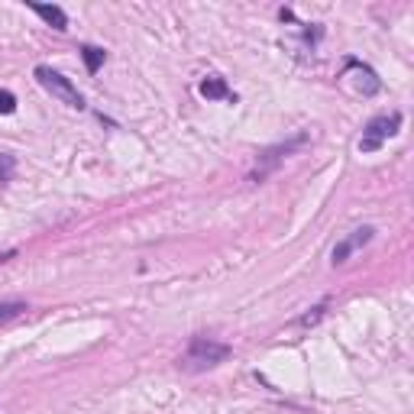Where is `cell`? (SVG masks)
<instances>
[{
    "label": "cell",
    "mask_w": 414,
    "mask_h": 414,
    "mask_svg": "<svg viewBox=\"0 0 414 414\" xmlns=\"http://www.w3.org/2000/svg\"><path fill=\"white\" fill-rule=\"evenodd\" d=\"M227 356H230V346H227V343H217V340H211V337H194L182 356V366L192 369V372H201V369L220 366Z\"/></svg>",
    "instance_id": "cell-1"
},
{
    "label": "cell",
    "mask_w": 414,
    "mask_h": 414,
    "mask_svg": "<svg viewBox=\"0 0 414 414\" xmlns=\"http://www.w3.org/2000/svg\"><path fill=\"white\" fill-rule=\"evenodd\" d=\"M36 81H39V84H42V88H46L52 97H58V101L68 104V107H75V111H81V107H84V97H81V91L75 88V84L65 78V75H58L56 68H49V65H39V68H36Z\"/></svg>",
    "instance_id": "cell-2"
},
{
    "label": "cell",
    "mask_w": 414,
    "mask_h": 414,
    "mask_svg": "<svg viewBox=\"0 0 414 414\" xmlns=\"http://www.w3.org/2000/svg\"><path fill=\"white\" fill-rule=\"evenodd\" d=\"M401 127V113L391 111V113H379V117H372L366 123V130H363V139H359V149L363 152H375L382 149V143L389 139V136H395Z\"/></svg>",
    "instance_id": "cell-3"
},
{
    "label": "cell",
    "mask_w": 414,
    "mask_h": 414,
    "mask_svg": "<svg viewBox=\"0 0 414 414\" xmlns=\"http://www.w3.org/2000/svg\"><path fill=\"white\" fill-rule=\"evenodd\" d=\"M308 143V136L304 133H298L295 139H288V143H279V146H269V149L259 156V162H256V168H253V182H263V178H269L275 168H279V162L282 159H288L291 152L298 149V146H304Z\"/></svg>",
    "instance_id": "cell-4"
},
{
    "label": "cell",
    "mask_w": 414,
    "mask_h": 414,
    "mask_svg": "<svg viewBox=\"0 0 414 414\" xmlns=\"http://www.w3.org/2000/svg\"><path fill=\"white\" fill-rule=\"evenodd\" d=\"M372 237H375V227H359V230H353L350 237L340 239V243L334 246V256H330V263H334V265H343L353 253H356V249L366 246V243H369Z\"/></svg>",
    "instance_id": "cell-5"
},
{
    "label": "cell",
    "mask_w": 414,
    "mask_h": 414,
    "mask_svg": "<svg viewBox=\"0 0 414 414\" xmlns=\"http://www.w3.org/2000/svg\"><path fill=\"white\" fill-rule=\"evenodd\" d=\"M201 94H204L207 101H233L230 88H227V81H223L220 75H211V78L201 81Z\"/></svg>",
    "instance_id": "cell-6"
},
{
    "label": "cell",
    "mask_w": 414,
    "mask_h": 414,
    "mask_svg": "<svg viewBox=\"0 0 414 414\" xmlns=\"http://www.w3.org/2000/svg\"><path fill=\"white\" fill-rule=\"evenodd\" d=\"M30 10L36 16H42L49 26H56V30H65V26H68V16H65L62 7H49V4H30Z\"/></svg>",
    "instance_id": "cell-7"
},
{
    "label": "cell",
    "mask_w": 414,
    "mask_h": 414,
    "mask_svg": "<svg viewBox=\"0 0 414 414\" xmlns=\"http://www.w3.org/2000/svg\"><path fill=\"white\" fill-rule=\"evenodd\" d=\"M81 58H84V68H88L91 75H97V68H101L104 58H107V52L97 46H81Z\"/></svg>",
    "instance_id": "cell-8"
},
{
    "label": "cell",
    "mask_w": 414,
    "mask_h": 414,
    "mask_svg": "<svg viewBox=\"0 0 414 414\" xmlns=\"http://www.w3.org/2000/svg\"><path fill=\"white\" fill-rule=\"evenodd\" d=\"M23 310H26L23 301H0V324H7V320L20 318Z\"/></svg>",
    "instance_id": "cell-9"
},
{
    "label": "cell",
    "mask_w": 414,
    "mask_h": 414,
    "mask_svg": "<svg viewBox=\"0 0 414 414\" xmlns=\"http://www.w3.org/2000/svg\"><path fill=\"white\" fill-rule=\"evenodd\" d=\"M10 175H13V156L0 152V182H10Z\"/></svg>",
    "instance_id": "cell-10"
},
{
    "label": "cell",
    "mask_w": 414,
    "mask_h": 414,
    "mask_svg": "<svg viewBox=\"0 0 414 414\" xmlns=\"http://www.w3.org/2000/svg\"><path fill=\"white\" fill-rule=\"evenodd\" d=\"M324 310H327V301L318 304V308H310V314H304V318H301V327H314L320 318H324Z\"/></svg>",
    "instance_id": "cell-11"
},
{
    "label": "cell",
    "mask_w": 414,
    "mask_h": 414,
    "mask_svg": "<svg viewBox=\"0 0 414 414\" xmlns=\"http://www.w3.org/2000/svg\"><path fill=\"white\" fill-rule=\"evenodd\" d=\"M16 111V97L7 88H0V113H13Z\"/></svg>",
    "instance_id": "cell-12"
},
{
    "label": "cell",
    "mask_w": 414,
    "mask_h": 414,
    "mask_svg": "<svg viewBox=\"0 0 414 414\" xmlns=\"http://www.w3.org/2000/svg\"><path fill=\"white\" fill-rule=\"evenodd\" d=\"M13 256H16V249H7V253H0V265L7 263V259H13Z\"/></svg>",
    "instance_id": "cell-13"
}]
</instances>
